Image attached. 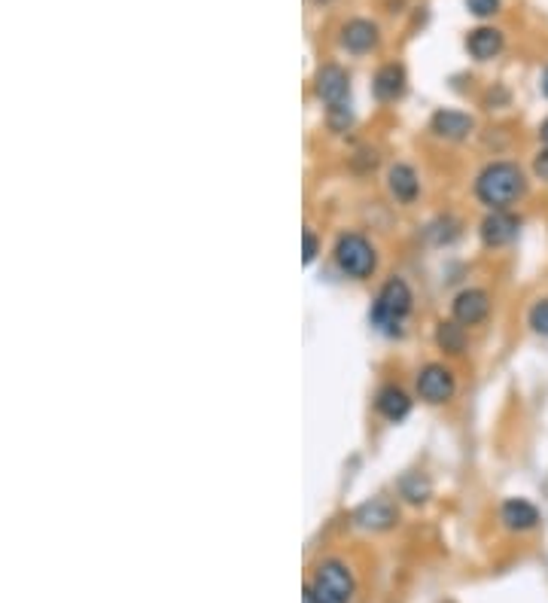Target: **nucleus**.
Returning <instances> with one entry per match:
<instances>
[{"label": "nucleus", "instance_id": "nucleus-1", "mask_svg": "<svg viewBox=\"0 0 548 603\" xmlns=\"http://www.w3.org/2000/svg\"><path fill=\"white\" fill-rule=\"evenodd\" d=\"M527 174L515 162H490L475 177V198L488 207V211H509L512 205L527 196Z\"/></svg>", "mask_w": 548, "mask_h": 603}, {"label": "nucleus", "instance_id": "nucleus-2", "mask_svg": "<svg viewBox=\"0 0 548 603\" xmlns=\"http://www.w3.org/2000/svg\"><path fill=\"white\" fill-rule=\"evenodd\" d=\"M411 302H415V296H411V287L406 284V278H399V275L387 278L384 287L378 289V296H375L372 324L387 335H399L402 324H406L411 315Z\"/></svg>", "mask_w": 548, "mask_h": 603}, {"label": "nucleus", "instance_id": "nucleus-3", "mask_svg": "<svg viewBox=\"0 0 548 603\" xmlns=\"http://www.w3.org/2000/svg\"><path fill=\"white\" fill-rule=\"evenodd\" d=\"M353 600V573L344 561L326 558L314 570L302 603H351Z\"/></svg>", "mask_w": 548, "mask_h": 603}, {"label": "nucleus", "instance_id": "nucleus-4", "mask_svg": "<svg viewBox=\"0 0 548 603\" xmlns=\"http://www.w3.org/2000/svg\"><path fill=\"white\" fill-rule=\"evenodd\" d=\"M335 265L342 275H348L353 280H366L375 275L378 269V253L362 232H342L333 247Z\"/></svg>", "mask_w": 548, "mask_h": 603}, {"label": "nucleus", "instance_id": "nucleus-5", "mask_svg": "<svg viewBox=\"0 0 548 603\" xmlns=\"http://www.w3.org/2000/svg\"><path fill=\"white\" fill-rule=\"evenodd\" d=\"M454 393H457V378L448 366L426 363L421 372H417V397H421L426 406H445V402L454 399Z\"/></svg>", "mask_w": 548, "mask_h": 603}, {"label": "nucleus", "instance_id": "nucleus-6", "mask_svg": "<svg viewBox=\"0 0 548 603\" xmlns=\"http://www.w3.org/2000/svg\"><path fill=\"white\" fill-rule=\"evenodd\" d=\"M451 317L457 320L461 326H481L490 317V296L488 289L481 287H470L461 289L451 302Z\"/></svg>", "mask_w": 548, "mask_h": 603}, {"label": "nucleus", "instance_id": "nucleus-7", "mask_svg": "<svg viewBox=\"0 0 548 603\" xmlns=\"http://www.w3.org/2000/svg\"><path fill=\"white\" fill-rule=\"evenodd\" d=\"M521 232V216H515L512 211H488V216L481 220L479 235L485 247H509Z\"/></svg>", "mask_w": 548, "mask_h": 603}, {"label": "nucleus", "instance_id": "nucleus-8", "mask_svg": "<svg viewBox=\"0 0 548 603\" xmlns=\"http://www.w3.org/2000/svg\"><path fill=\"white\" fill-rule=\"evenodd\" d=\"M351 92V77L344 68L338 64H324L317 70V98L326 104V107H338V104H348Z\"/></svg>", "mask_w": 548, "mask_h": 603}, {"label": "nucleus", "instance_id": "nucleus-9", "mask_svg": "<svg viewBox=\"0 0 548 603\" xmlns=\"http://www.w3.org/2000/svg\"><path fill=\"white\" fill-rule=\"evenodd\" d=\"M472 128H475V123L470 114H463V110H451V107L436 110L430 119V132L442 141H466L472 134Z\"/></svg>", "mask_w": 548, "mask_h": 603}, {"label": "nucleus", "instance_id": "nucleus-10", "mask_svg": "<svg viewBox=\"0 0 548 603\" xmlns=\"http://www.w3.org/2000/svg\"><path fill=\"white\" fill-rule=\"evenodd\" d=\"M387 189L399 205H415L417 196H421V177L408 162H397L387 171Z\"/></svg>", "mask_w": 548, "mask_h": 603}, {"label": "nucleus", "instance_id": "nucleus-11", "mask_svg": "<svg viewBox=\"0 0 548 603\" xmlns=\"http://www.w3.org/2000/svg\"><path fill=\"white\" fill-rule=\"evenodd\" d=\"M406 83L408 79H406V68H402V64H397V61L381 64L372 79V95L381 104H393L406 95Z\"/></svg>", "mask_w": 548, "mask_h": 603}, {"label": "nucleus", "instance_id": "nucleus-12", "mask_svg": "<svg viewBox=\"0 0 548 603\" xmlns=\"http://www.w3.org/2000/svg\"><path fill=\"white\" fill-rule=\"evenodd\" d=\"M375 412L390 424L406 421L411 412V399L408 393L399 388V384H381L375 393Z\"/></svg>", "mask_w": 548, "mask_h": 603}, {"label": "nucleus", "instance_id": "nucleus-13", "mask_svg": "<svg viewBox=\"0 0 548 603\" xmlns=\"http://www.w3.org/2000/svg\"><path fill=\"white\" fill-rule=\"evenodd\" d=\"M353 521H357L360 527H366V530H390L399 521V512H397V506H393L390 500L378 497V500L362 503L360 509L353 512Z\"/></svg>", "mask_w": 548, "mask_h": 603}, {"label": "nucleus", "instance_id": "nucleus-14", "mask_svg": "<svg viewBox=\"0 0 548 603\" xmlns=\"http://www.w3.org/2000/svg\"><path fill=\"white\" fill-rule=\"evenodd\" d=\"M499 521L503 527L515 530V534H527L539 525V509L530 500H521V497H512L499 506Z\"/></svg>", "mask_w": 548, "mask_h": 603}, {"label": "nucleus", "instance_id": "nucleus-15", "mask_svg": "<svg viewBox=\"0 0 548 603\" xmlns=\"http://www.w3.org/2000/svg\"><path fill=\"white\" fill-rule=\"evenodd\" d=\"M342 46L353 55H366L378 46V25L369 19H351L342 28Z\"/></svg>", "mask_w": 548, "mask_h": 603}, {"label": "nucleus", "instance_id": "nucleus-16", "mask_svg": "<svg viewBox=\"0 0 548 603\" xmlns=\"http://www.w3.org/2000/svg\"><path fill=\"white\" fill-rule=\"evenodd\" d=\"M503 34H499L497 28H475L470 31V37H466V50L475 61H490L497 59L499 52H503Z\"/></svg>", "mask_w": 548, "mask_h": 603}, {"label": "nucleus", "instance_id": "nucleus-17", "mask_svg": "<svg viewBox=\"0 0 548 603\" xmlns=\"http://www.w3.org/2000/svg\"><path fill=\"white\" fill-rule=\"evenodd\" d=\"M436 344H439V351L451 353V357L463 353L466 351V326L457 324L454 317L442 320V324L436 326Z\"/></svg>", "mask_w": 548, "mask_h": 603}, {"label": "nucleus", "instance_id": "nucleus-18", "mask_svg": "<svg viewBox=\"0 0 548 603\" xmlns=\"http://www.w3.org/2000/svg\"><path fill=\"white\" fill-rule=\"evenodd\" d=\"M399 494L406 497L408 503H426V497H430V481H426L421 472H415V476H406L399 485Z\"/></svg>", "mask_w": 548, "mask_h": 603}, {"label": "nucleus", "instance_id": "nucleus-19", "mask_svg": "<svg viewBox=\"0 0 548 603\" xmlns=\"http://www.w3.org/2000/svg\"><path fill=\"white\" fill-rule=\"evenodd\" d=\"M527 324L536 335L548 339V299L534 302V308H530V315H527Z\"/></svg>", "mask_w": 548, "mask_h": 603}, {"label": "nucleus", "instance_id": "nucleus-20", "mask_svg": "<svg viewBox=\"0 0 548 603\" xmlns=\"http://www.w3.org/2000/svg\"><path fill=\"white\" fill-rule=\"evenodd\" d=\"M326 123H329V128L333 132H348V125L353 123V114H351V107L348 104H338V107H326Z\"/></svg>", "mask_w": 548, "mask_h": 603}, {"label": "nucleus", "instance_id": "nucleus-21", "mask_svg": "<svg viewBox=\"0 0 548 603\" xmlns=\"http://www.w3.org/2000/svg\"><path fill=\"white\" fill-rule=\"evenodd\" d=\"M302 260H305V265H311L314 260H317V253H320V238L314 235V229H305L302 232Z\"/></svg>", "mask_w": 548, "mask_h": 603}, {"label": "nucleus", "instance_id": "nucleus-22", "mask_svg": "<svg viewBox=\"0 0 548 603\" xmlns=\"http://www.w3.org/2000/svg\"><path fill=\"white\" fill-rule=\"evenodd\" d=\"M466 6H470V13L485 19V15H494L499 10V0H466Z\"/></svg>", "mask_w": 548, "mask_h": 603}, {"label": "nucleus", "instance_id": "nucleus-23", "mask_svg": "<svg viewBox=\"0 0 548 603\" xmlns=\"http://www.w3.org/2000/svg\"><path fill=\"white\" fill-rule=\"evenodd\" d=\"M534 174H536V180L548 183V147H543L534 156Z\"/></svg>", "mask_w": 548, "mask_h": 603}, {"label": "nucleus", "instance_id": "nucleus-24", "mask_svg": "<svg viewBox=\"0 0 548 603\" xmlns=\"http://www.w3.org/2000/svg\"><path fill=\"white\" fill-rule=\"evenodd\" d=\"M539 141H543L545 147H548V116L543 119V125H539Z\"/></svg>", "mask_w": 548, "mask_h": 603}, {"label": "nucleus", "instance_id": "nucleus-25", "mask_svg": "<svg viewBox=\"0 0 548 603\" xmlns=\"http://www.w3.org/2000/svg\"><path fill=\"white\" fill-rule=\"evenodd\" d=\"M539 86H543V95H545V98H548V70H545V74H543V83H539Z\"/></svg>", "mask_w": 548, "mask_h": 603}, {"label": "nucleus", "instance_id": "nucleus-26", "mask_svg": "<svg viewBox=\"0 0 548 603\" xmlns=\"http://www.w3.org/2000/svg\"><path fill=\"white\" fill-rule=\"evenodd\" d=\"M317 4H329V0H317Z\"/></svg>", "mask_w": 548, "mask_h": 603}]
</instances>
